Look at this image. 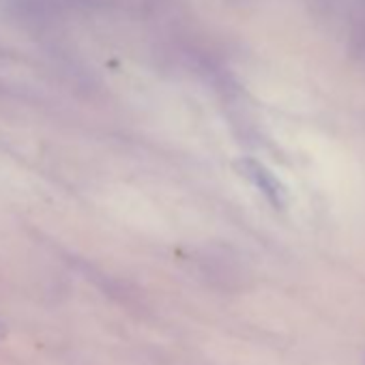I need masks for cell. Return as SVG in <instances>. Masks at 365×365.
<instances>
[{"label": "cell", "instance_id": "obj_1", "mask_svg": "<svg viewBox=\"0 0 365 365\" xmlns=\"http://www.w3.org/2000/svg\"><path fill=\"white\" fill-rule=\"evenodd\" d=\"M237 168H239V172L252 182V185L269 200L271 207H275V209H279V211L286 207V202H288V192H286V187H284V182H282L264 163L245 157V159H239V161H237Z\"/></svg>", "mask_w": 365, "mask_h": 365}]
</instances>
